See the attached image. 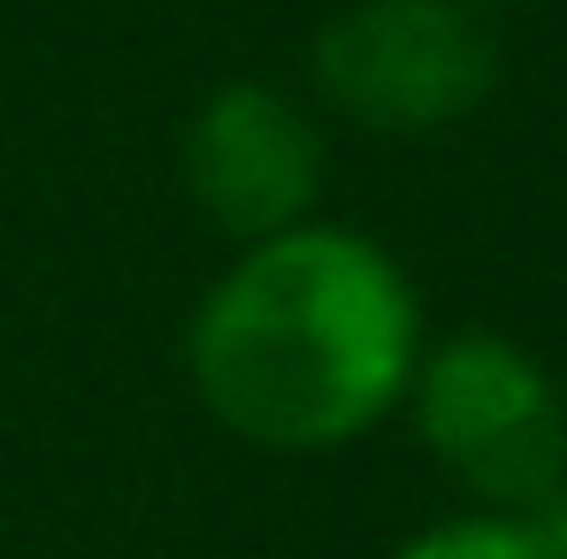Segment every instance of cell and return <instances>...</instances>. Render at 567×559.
<instances>
[{"label":"cell","instance_id":"cell-2","mask_svg":"<svg viewBox=\"0 0 567 559\" xmlns=\"http://www.w3.org/2000/svg\"><path fill=\"white\" fill-rule=\"evenodd\" d=\"M475 514H529L567 483V391L506 330H445L399 406Z\"/></svg>","mask_w":567,"mask_h":559},{"label":"cell","instance_id":"cell-3","mask_svg":"<svg viewBox=\"0 0 567 559\" xmlns=\"http://www.w3.org/2000/svg\"><path fill=\"white\" fill-rule=\"evenodd\" d=\"M315 100L377 138H430L498 93V39L468 0H346L307 54Z\"/></svg>","mask_w":567,"mask_h":559},{"label":"cell","instance_id":"cell-4","mask_svg":"<svg viewBox=\"0 0 567 559\" xmlns=\"http://www.w3.org/2000/svg\"><path fill=\"white\" fill-rule=\"evenodd\" d=\"M177 169H185L192 207L230 246H254L291 222H315L322 177H330V138L299 93H284L269 77H230L185 115Z\"/></svg>","mask_w":567,"mask_h":559},{"label":"cell","instance_id":"cell-1","mask_svg":"<svg viewBox=\"0 0 567 559\" xmlns=\"http://www.w3.org/2000/svg\"><path fill=\"white\" fill-rule=\"evenodd\" d=\"M430 322L399 253L353 222H291L230 253L185 322L192 398L261 453H346L406 406Z\"/></svg>","mask_w":567,"mask_h":559},{"label":"cell","instance_id":"cell-6","mask_svg":"<svg viewBox=\"0 0 567 559\" xmlns=\"http://www.w3.org/2000/svg\"><path fill=\"white\" fill-rule=\"evenodd\" d=\"M522 521H529V529H537V537H545V545H553V552L567 559V483L553 490V498H545V506H529Z\"/></svg>","mask_w":567,"mask_h":559},{"label":"cell","instance_id":"cell-7","mask_svg":"<svg viewBox=\"0 0 567 559\" xmlns=\"http://www.w3.org/2000/svg\"><path fill=\"white\" fill-rule=\"evenodd\" d=\"M468 8H483V15H491V8H514V0H468Z\"/></svg>","mask_w":567,"mask_h":559},{"label":"cell","instance_id":"cell-5","mask_svg":"<svg viewBox=\"0 0 567 559\" xmlns=\"http://www.w3.org/2000/svg\"><path fill=\"white\" fill-rule=\"evenodd\" d=\"M391 559H560V552L522 514H453V521L414 529Z\"/></svg>","mask_w":567,"mask_h":559}]
</instances>
